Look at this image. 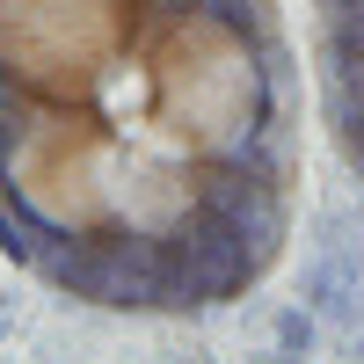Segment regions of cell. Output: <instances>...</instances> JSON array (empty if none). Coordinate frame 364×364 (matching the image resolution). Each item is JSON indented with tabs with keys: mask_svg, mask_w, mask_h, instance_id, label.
<instances>
[{
	"mask_svg": "<svg viewBox=\"0 0 364 364\" xmlns=\"http://www.w3.org/2000/svg\"><path fill=\"white\" fill-rule=\"evenodd\" d=\"M299 219L277 0H0V255L95 314L255 299Z\"/></svg>",
	"mask_w": 364,
	"mask_h": 364,
	"instance_id": "6da1fadb",
	"label": "cell"
},
{
	"mask_svg": "<svg viewBox=\"0 0 364 364\" xmlns=\"http://www.w3.org/2000/svg\"><path fill=\"white\" fill-rule=\"evenodd\" d=\"M314 66L328 139L364 182V0H314Z\"/></svg>",
	"mask_w": 364,
	"mask_h": 364,
	"instance_id": "7a4b0ae2",
	"label": "cell"
},
{
	"mask_svg": "<svg viewBox=\"0 0 364 364\" xmlns=\"http://www.w3.org/2000/svg\"><path fill=\"white\" fill-rule=\"evenodd\" d=\"M299 299L328 328H364V219L357 211L328 204L314 219V255H306V277H299Z\"/></svg>",
	"mask_w": 364,
	"mask_h": 364,
	"instance_id": "3957f363",
	"label": "cell"
},
{
	"mask_svg": "<svg viewBox=\"0 0 364 364\" xmlns=\"http://www.w3.org/2000/svg\"><path fill=\"white\" fill-rule=\"evenodd\" d=\"M269 343H277V357H314V350H321V314H314V306H277Z\"/></svg>",
	"mask_w": 364,
	"mask_h": 364,
	"instance_id": "277c9868",
	"label": "cell"
},
{
	"mask_svg": "<svg viewBox=\"0 0 364 364\" xmlns=\"http://www.w3.org/2000/svg\"><path fill=\"white\" fill-rule=\"evenodd\" d=\"M350 357H364V328H357V343H350Z\"/></svg>",
	"mask_w": 364,
	"mask_h": 364,
	"instance_id": "5b68a950",
	"label": "cell"
}]
</instances>
